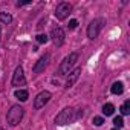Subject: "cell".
<instances>
[{
    "instance_id": "9",
    "label": "cell",
    "mask_w": 130,
    "mask_h": 130,
    "mask_svg": "<svg viewBox=\"0 0 130 130\" xmlns=\"http://www.w3.org/2000/svg\"><path fill=\"white\" fill-rule=\"evenodd\" d=\"M49 60H51V55H49V54H44V55H41V57L38 58V61L34 64V68H32L34 74H41V72H43V71L47 68Z\"/></svg>"
},
{
    "instance_id": "16",
    "label": "cell",
    "mask_w": 130,
    "mask_h": 130,
    "mask_svg": "<svg viewBox=\"0 0 130 130\" xmlns=\"http://www.w3.org/2000/svg\"><path fill=\"white\" fill-rule=\"evenodd\" d=\"M47 40H49V37H47L46 34H38V35H37V41H38L40 44H44V43H47Z\"/></svg>"
},
{
    "instance_id": "12",
    "label": "cell",
    "mask_w": 130,
    "mask_h": 130,
    "mask_svg": "<svg viewBox=\"0 0 130 130\" xmlns=\"http://www.w3.org/2000/svg\"><path fill=\"white\" fill-rule=\"evenodd\" d=\"M14 96H15L17 100H20V101H28L29 93H28V90H25V89H17V90L14 92Z\"/></svg>"
},
{
    "instance_id": "11",
    "label": "cell",
    "mask_w": 130,
    "mask_h": 130,
    "mask_svg": "<svg viewBox=\"0 0 130 130\" xmlns=\"http://www.w3.org/2000/svg\"><path fill=\"white\" fill-rule=\"evenodd\" d=\"M110 92H112L113 95H121V93L124 92V84H122L121 81L113 83V84H112V87H110Z\"/></svg>"
},
{
    "instance_id": "7",
    "label": "cell",
    "mask_w": 130,
    "mask_h": 130,
    "mask_svg": "<svg viewBox=\"0 0 130 130\" xmlns=\"http://www.w3.org/2000/svg\"><path fill=\"white\" fill-rule=\"evenodd\" d=\"M11 84L14 87H20V86H25L26 84V78H25V72H23V68L22 66H17L15 68L14 75H12V80H11Z\"/></svg>"
},
{
    "instance_id": "8",
    "label": "cell",
    "mask_w": 130,
    "mask_h": 130,
    "mask_svg": "<svg viewBox=\"0 0 130 130\" xmlns=\"http://www.w3.org/2000/svg\"><path fill=\"white\" fill-rule=\"evenodd\" d=\"M51 92H47V90H41L35 98H34V109H41V107H44L47 103H49V100H51Z\"/></svg>"
},
{
    "instance_id": "5",
    "label": "cell",
    "mask_w": 130,
    "mask_h": 130,
    "mask_svg": "<svg viewBox=\"0 0 130 130\" xmlns=\"http://www.w3.org/2000/svg\"><path fill=\"white\" fill-rule=\"evenodd\" d=\"M71 12H72V5L68 3V2H61L55 8V17L58 20H66Z\"/></svg>"
},
{
    "instance_id": "13",
    "label": "cell",
    "mask_w": 130,
    "mask_h": 130,
    "mask_svg": "<svg viewBox=\"0 0 130 130\" xmlns=\"http://www.w3.org/2000/svg\"><path fill=\"white\" fill-rule=\"evenodd\" d=\"M12 22V15L8 14V12H0V23H5V25H9Z\"/></svg>"
},
{
    "instance_id": "21",
    "label": "cell",
    "mask_w": 130,
    "mask_h": 130,
    "mask_svg": "<svg viewBox=\"0 0 130 130\" xmlns=\"http://www.w3.org/2000/svg\"><path fill=\"white\" fill-rule=\"evenodd\" d=\"M112 130H119V128H116V127H115V128H112Z\"/></svg>"
},
{
    "instance_id": "4",
    "label": "cell",
    "mask_w": 130,
    "mask_h": 130,
    "mask_svg": "<svg viewBox=\"0 0 130 130\" xmlns=\"http://www.w3.org/2000/svg\"><path fill=\"white\" fill-rule=\"evenodd\" d=\"M104 23H106L104 19H95V20H92L90 25L87 26V37H89L90 40H95V38L98 37V34L101 32Z\"/></svg>"
},
{
    "instance_id": "19",
    "label": "cell",
    "mask_w": 130,
    "mask_h": 130,
    "mask_svg": "<svg viewBox=\"0 0 130 130\" xmlns=\"http://www.w3.org/2000/svg\"><path fill=\"white\" fill-rule=\"evenodd\" d=\"M68 26H69V29H75V28L78 26V20H75V19H72V20L69 22V25H68Z\"/></svg>"
},
{
    "instance_id": "3",
    "label": "cell",
    "mask_w": 130,
    "mask_h": 130,
    "mask_svg": "<svg viewBox=\"0 0 130 130\" xmlns=\"http://www.w3.org/2000/svg\"><path fill=\"white\" fill-rule=\"evenodd\" d=\"M78 60V54L77 52H71L68 57H64V60L61 61L60 64V68H58V75L60 77H64V75H68L72 69V66L75 64V61Z\"/></svg>"
},
{
    "instance_id": "22",
    "label": "cell",
    "mask_w": 130,
    "mask_h": 130,
    "mask_svg": "<svg viewBox=\"0 0 130 130\" xmlns=\"http://www.w3.org/2000/svg\"><path fill=\"white\" fill-rule=\"evenodd\" d=\"M0 38H2V31H0Z\"/></svg>"
},
{
    "instance_id": "18",
    "label": "cell",
    "mask_w": 130,
    "mask_h": 130,
    "mask_svg": "<svg viewBox=\"0 0 130 130\" xmlns=\"http://www.w3.org/2000/svg\"><path fill=\"white\" fill-rule=\"evenodd\" d=\"M113 124H115V127H122V125H124L122 116H115V118H113Z\"/></svg>"
},
{
    "instance_id": "1",
    "label": "cell",
    "mask_w": 130,
    "mask_h": 130,
    "mask_svg": "<svg viewBox=\"0 0 130 130\" xmlns=\"http://www.w3.org/2000/svg\"><path fill=\"white\" fill-rule=\"evenodd\" d=\"M23 115H25V109H23L22 106H19V104H14V106H11V109H9L8 113H6V121H8L9 125L15 127V125L22 121Z\"/></svg>"
},
{
    "instance_id": "17",
    "label": "cell",
    "mask_w": 130,
    "mask_h": 130,
    "mask_svg": "<svg viewBox=\"0 0 130 130\" xmlns=\"http://www.w3.org/2000/svg\"><path fill=\"white\" fill-rule=\"evenodd\" d=\"M92 122H93V125H96V127H101V125L104 124V119H103L101 116H93Z\"/></svg>"
},
{
    "instance_id": "6",
    "label": "cell",
    "mask_w": 130,
    "mask_h": 130,
    "mask_svg": "<svg viewBox=\"0 0 130 130\" xmlns=\"http://www.w3.org/2000/svg\"><path fill=\"white\" fill-rule=\"evenodd\" d=\"M51 38H52L54 44H55L57 47H60V46H63V43H64L66 34H64V31H63L60 26H55V28H52V31H51Z\"/></svg>"
},
{
    "instance_id": "20",
    "label": "cell",
    "mask_w": 130,
    "mask_h": 130,
    "mask_svg": "<svg viewBox=\"0 0 130 130\" xmlns=\"http://www.w3.org/2000/svg\"><path fill=\"white\" fill-rule=\"evenodd\" d=\"M31 0H26V2H17V6H25V5H29Z\"/></svg>"
},
{
    "instance_id": "10",
    "label": "cell",
    "mask_w": 130,
    "mask_h": 130,
    "mask_svg": "<svg viewBox=\"0 0 130 130\" xmlns=\"http://www.w3.org/2000/svg\"><path fill=\"white\" fill-rule=\"evenodd\" d=\"M80 75H81V68H77V69H74L72 72H69V77H68V80H66V89H69V87H72L77 81H78V78H80Z\"/></svg>"
},
{
    "instance_id": "14",
    "label": "cell",
    "mask_w": 130,
    "mask_h": 130,
    "mask_svg": "<svg viewBox=\"0 0 130 130\" xmlns=\"http://www.w3.org/2000/svg\"><path fill=\"white\" fill-rule=\"evenodd\" d=\"M113 112H115V106H113V104L107 103V104H104V106H103V113H104L106 116L113 115Z\"/></svg>"
},
{
    "instance_id": "2",
    "label": "cell",
    "mask_w": 130,
    "mask_h": 130,
    "mask_svg": "<svg viewBox=\"0 0 130 130\" xmlns=\"http://www.w3.org/2000/svg\"><path fill=\"white\" fill-rule=\"evenodd\" d=\"M75 119H77L75 118V109L74 107H66L55 116V124L57 125H66V124H71Z\"/></svg>"
},
{
    "instance_id": "15",
    "label": "cell",
    "mask_w": 130,
    "mask_h": 130,
    "mask_svg": "<svg viewBox=\"0 0 130 130\" xmlns=\"http://www.w3.org/2000/svg\"><path fill=\"white\" fill-rule=\"evenodd\" d=\"M119 110H121V113H122V115H130V101L127 100V101L121 106V109H119Z\"/></svg>"
}]
</instances>
